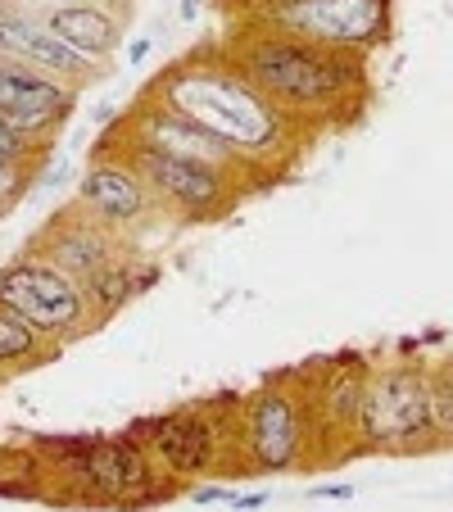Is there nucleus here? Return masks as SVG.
<instances>
[{
    "instance_id": "nucleus-1",
    "label": "nucleus",
    "mask_w": 453,
    "mask_h": 512,
    "mask_svg": "<svg viewBox=\"0 0 453 512\" xmlns=\"http://www.w3.org/2000/svg\"><path fill=\"white\" fill-rule=\"evenodd\" d=\"M145 91L218 136L259 177L281 168L299 145V123L245 78L227 46H195L191 55L173 59Z\"/></svg>"
},
{
    "instance_id": "nucleus-16",
    "label": "nucleus",
    "mask_w": 453,
    "mask_h": 512,
    "mask_svg": "<svg viewBox=\"0 0 453 512\" xmlns=\"http://www.w3.org/2000/svg\"><path fill=\"white\" fill-rule=\"evenodd\" d=\"M155 277H159L155 263H145L141 250H127V254H118L109 268H100L91 281H82V290H87V309H91V318H96V327L105 318H114L118 309H127L136 295H145V286H150Z\"/></svg>"
},
{
    "instance_id": "nucleus-15",
    "label": "nucleus",
    "mask_w": 453,
    "mask_h": 512,
    "mask_svg": "<svg viewBox=\"0 0 453 512\" xmlns=\"http://www.w3.org/2000/svg\"><path fill=\"white\" fill-rule=\"evenodd\" d=\"M41 23L55 41H64L68 50L87 64L105 68L118 55L123 41V19L105 10V0H59V5H37Z\"/></svg>"
},
{
    "instance_id": "nucleus-18",
    "label": "nucleus",
    "mask_w": 453,
    "mask_h": 512,
    "mask_svg": "<svg viewBox=\"0 0 453 512\" xmlns=\"http://www.w3.org/2000/svg\"><path fill=\"white\" fill-rule=\"evenodd\" d=\"M0 499H50V467L37 445H0Z\"/></svg>"
},
{
    "instance_id": "nucleus-24",
    "label": "nucleus",
    "mask_w": 453,
    "mask_h": 512,
    "mask_svg": "<svg viewBox=\"0 0 453 512\" xmlns=\"http://www.w3.org/2000/svg\"><path fill=\"white\" fill-rule=\"evenodd\" d=\"M0 64H5V55H0Z\"/></svg>"
},
{
    "instance_id": "nucleus-3",
    "label": "nucleus",
    "mask_w": 453,
    "mask_h": 512,
    "mask_svg": "<svg viewBox=\"0 0 453 512\" xmlns=\"http://www.w3.org/2000/svg\"><path fill=\"white\" fill-rule=\"evenodd\" d=\"M227 55L241 64V73L290 118L322 114L345 100V91L358 87L363 68L345 55V50H322L313 41H299L290 32H277L268 23H245L232 32V41H222Z\"/></svg>"
},
{
    "instance_id": "nucleus-8",
    "label": "nucleus",
    "mask_w": 453,
    "mask_h": 512,
    "mask_svg": "<svg viewBox=\"0 0 453 512\" xmlns=\"http://www.w3.org/2000/svg\"><path fill=\"white\" fill-rule=\"evenodd\" d=\"M431 381L417 368H386L367 377L358 408V440L376 449H408L431 440Z\"/></svg>"
},
{
    "instance_id": "nucleus-13",
    "label": "nucleus",
    "mask_w": 453,
    "mask_h": 512,
    "mask_svg": "<svg viewBox=\"0 0 453 512\" xmlns=\"http://www.w3.org/2000/svg\"><path fill=\"white\" fill-rule=\"evenodd\" d=\"M0 55L14 59V64L41 68L50 78L68 82V87H87V82L100 78L96 64L78 59L64 41L50 37L37 5H28V0H0Z\"/></svg>"
},
{
    "instance_id": "nucleus-22",
    "label": "nucleus",
    "mask_w": 453,
    "mask_h": 512,
    "mask_svg": "<svg viewBox=\"0 0 453 512\" xmlns=\"http://www.w3.org/2000/svg\"><path fill=\"white\" fill-rule=\"evenodd\" d=\"M440 377H444V386H449V390H453V368H449V372H440Z\"/></svg>"
},
{
    "instance_id": "nucleus-25",
    "label": "nucleus",
    "mask_w": 453,
    "mask_h": 512,
    "mask_svg": "<svg viewBox=\"0 0 453 512\" xmlns=\"http://www.w3.org/2000/svg\"><path fill=\"white\" fill-rule=\"evenodd\" d=\"M0 218H5V213H0Z\"/></svg>"
},
{
    "instance_id": "nucleus-6",
    "label": "nucleus",
    "mask_w": 453,
    "mask_h": 512,
    "mask_svg": "<svg viewBox=\"0 0 453 512\" xmlns=\"http://www.w3.org/2000/svg\"><path fill=\"white\" fill-rule=\"evenodd\" d=\"M141 445L168 481H200L213 472H236V399H204L191 408L136 426Z\"/></svg>"
},
{
    "instance_id": "nucleus-7",
    "label": "nucleus",
    "mask_w": 453,
    "mask_h": 512,
    "mask_svg": "<svg viewBox=\"0 0 453 512\" xmlns=\"http://www.w3.org/2000/svg\"><path fill=\"white\" fill-rule=\"evenodd\" d=\"M0 304L10 313H19L32 331L64 349L68 340L96 331V318L87 309V290L82 281L64 277L59 268H50L46 259L23 250L19 259L0 263Z\"/></svg>"
},
{
    "instance_id": "nucleus-19",
    "label": "nucleus",
    "mask_w": 453,
    "mask_h": 512,
    "mask_svg": "<svg viewBox=\"0 0 453 512\" xmlns=\"http://www.w3.org/2000/svg\"><path fill=\"white\" fill-rule=\"evenodd\" d=\"M50 145H37L28 141L23 132H14L5 118H0V168H10V164H37V159H46Z\"/></svg>"
},
{
    "instance_id": "nucleus-20",
    "label": "nucleus",
    "mask_w": 453,
    "mask_h": 512,
    "mask_svg": "<svg viewBox=\"0 0 453 512\" xmlns=\"http://www.w3.org/2000/svg\"><path fill=\"white\" fill-rule=\"evenodd\" d=\"M431 426L440 440H453V390L444 386V377L431 381Z\"/></svg>"
},
{
    "instance_id": "nucleus-11",
    "label": "nucleus",
    "mask_w": 453,
    "mask_h": 512,
    "mask_svg": "<svg viewBox=\"0 0 453 512\" xmlns=\"http://www.w3.org/2000/svg\"><path fill=\"white\" fill-rule=\"evenodd\" d=\"M127 250H136V241H127L114 227H105L96 213H87L78 200L50 213L46 227H41L28 245V254L46 259L50 268H59L73 281H91L100 268H109V263Z\"/></svg>"
},
{
    "instance_id": "nucleus-12",
    "label": "nucleus",
    "mask_w": 453,
    "mask_h": 512,
    "mask_svg": "<svg viewBox=\"0 0 453 512\" xmlns=\"http://www.w3.org/2000/svg\"><path fill=\"white\" fill-rule=\"evenodd\" d=\"M73 114H78V87L50 78L41 68L14 64V59L0 64V118L14 132H23L37 145H50L73 123Z\"/></svg>"
},
{
    "instance_id": "nucleus-2",
    "label": "nucleus",
    "mask_w": 453,
    "mask_h": 512,
    "mask_svg": "<svg viewBox=\"0 0 453 512\" xmlns=\"http://www.w3.org/2000/svg\"><path fill=\"white\" fill-rule=\"evenodd\" d=\"M50 467V503L145 508L173 499L177 481L159 472L141 435H46L37 440Z\"/></svg>"
},
{
    "instance_id": "nucleus-9",
    "label": "nucleus",
    "mask_w": 453,
    "mask_h": 512,
    "mask_svg": "<svg viewBox=\"0 0 453 512\" xmlns=\"http://www.w3.org/2000/svg\"><path fill=\"white\" fill-rule=\"evenodd\" d=\"M109 136H118V141H136V145H150V150H164V155H182V159H200V164H213V168H227V173H236L245 186L259 182V173H254V168L245 164L236 150H227L218 136H209L200 123H191L186 114L168 109L164 100H155L150 91H141V96H136V105L118 118Z\"/></svg>"
},
{
    "instance_id": "nucleus-14",
    "label": "nucleus",
    "mask_w": 453,
    "mask_h": 512,
    "mask_svg": "<svg viewBox=\"0 0 453 512\" xmlns=\"http://www.w3.org/2000/svg\"><path fill=\"white\" fill-rule=\"evenodd\" d=\"M78 204L87 213H96L105 227H114L118 236H127V241H136V232L159 213L141 177H136L118 155H105V150H100V155L87 164V173H82Z\"/></svg>"
},
{
    "instance_id": "nucleus-23",
    "label": "nucleus",
    "mask_w": 453,
    "mask_h": 512,
    "mask_svg": "<svg viewBox=\"0 0 453 512\" xmlns=\"http://www.w3.org/2000/svg\"><path fill=\"white\" fill-rule=\"evenodd\" d=\"M28 5H59V0H28Z\"/></svg>"
},
{
    "instance_id": "nucleus-21",
    "label": "nucleus",
    "mask_w": 453,
    "mask_h": 512,
    "mask_svg": "<svg viewBox=\"0 0 453 512\" xmlns=\"http://www.w3.org/2000/svg\"><path fill=\"white\" fill-rule=\"evenodd\" d=\"M195 499H200V503H213V499H232V494L222 490V485H209V490H195Z\"/></svg>"
},
{
    "instance_id": "nucleus-17",
    "label": "nucleus",
    "mask_w": 453,
    "mask_h": 512,
    "mask_svg": "<svg viewBox=\"0 0 453 512\" xmlns=\"http://www.w3.org/2000/svg\"><path fill=\"white\" fill-rule=\"evenodd\" d=\"M50 358H59V345H50L41 331H32L19 313H10L0 304V381L14 377V372L41 368Z\"/></svg>"
},
{
    "instance_id": "nucleus-10",
    "label": "nucleus",
    "mask_w": 453,
    "mask_h": 512,
    "mask_svg": "<svg viewBox=\"0 0 453 512\" xmlns=\"http://www.w3.org/2000/svg\"><path fill=\"white\" fill-rule=\"evenodd\" d=\"M254 23H268L299 41L349 55V50L372 46L386 32V0H290V5L254 14Z\"/></svg>"
},
{
    "instance_id": "nucleus-4",
    "label": "nucleus",
    "mask_w": 453,
    "mask_h": 512,
    "mask_svg": "<svg viewBox=\"0 0 453 512\" xmlns=\"http://www.w3.org/2000/svg\"><path fill=\"white\" fill-rule=\"evenodd\" d=\"M313 449L304 381L277 377L236 399V472L277 476L304 467Z\"/></svg>"
},
{
    "instance_id": "nucleus-5",
    "label": "nucleus",
    "mask_w": 453,
    "mask_h": 512,
    "mask_svg": "<svg viewBox=\"0 0 453 512\" xmlns=\"http://www.w3.org/2000/svg\"><path fill=\"white\" fill-rule=\"evenodd\" d=\"M100 150L123 159V164L145 182L155 209L168 213V218H182V223L222 218V213L250 191V186H245L236 173H227V168H213V164L182 159V155H164V150H150V145H136V141H118V136H105Z\"/></svg>"
}]
</instances>
